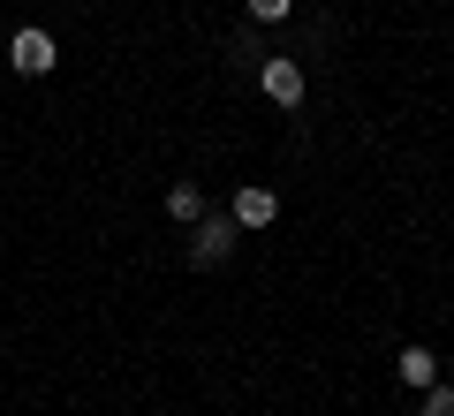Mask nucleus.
<instances>
[{
  "label": "nucleus",
  "mask_w": 454,
  "mask_h": 416,
  "mask_svg": "<svg viewBox=\"0 0 454 416\" xmlns=\"http://www.w3.org/2000/svg\"><path fill=\"white\" fill-rule=\"evenodd\" d=\"M243 8H250V23H280V16L295 8V0H243Z\"/></svg>",
  "instance_id": "obj_8"
},
{
  "label": "nucleus",
  "mask_w": 454,
  "mask_h": 416,
  "mask_svg": "<svg viewBox=\"0 0 454 416\" xmlns=\"http://www.w3.org/2000/svg\"><path fill=\"white\" fill-rule=\"evenodd\" d=\"M205 190H197V182H167V220H182V227H197L205 220Z\"/></svg>",
  "instance_id": "obj_6"
},
{
  "label": "nucleus",
  "mask_w": 454,
  "mask_h": 416,
  "mask_svg": "<svg viewBox=\"0 0 454 416\" xmlns=\"http://www.w3.org/2000/svg\"><path fill=\"white\" fill-rule=\"evenodd\" d=\"M258 83L273 106H303V61H258Z\"/></svg>",
  "instance_id": "obj_3"
},
{
  "label": "nucleus",
  "mask_w": 454,
  "mask_h": 416,
  "mask_svg": "<svg viewBox=\"0 0 454 416\" xmlns=\"http://www.w3.org/2000/svg\"><path fill=\"white\" fill-rule=\"evenodd\" d=\"M424 416H454V386H439V379L424 386Z\"/></svg>",
  "instance_id": "obj_7"
},
{
  "label": "nucleus",
  "mask_w": 454,
  "mask_h": 416,
  "mask_svg": "<svg viewBox=\"0 0 454 416\" xmlns=\"http://www.w3.org/2000/svg\"><path fill=\"white\" fill-rule=\"evenodd\" d=\"M273 220H280V197L273 190H258V182L235 190V227H273Z\"/></svg>",
  "instance_id": "obj_5"
},
{
  "label": "nucleus",
  "mask_w": 454,
  "mask_h": 416,
  "mask_svg": "<svg viewBox=\"0 0 454 416\" xmlns=\"http://www.w3.org/2000/svg\"><path fill=\"white\" fill-rule=\"evenodd\" d=\"M235 212H205V220L190 227V265H227V250H235Z\"/></svg>",
  "instance_id": "obj_1"
},
{
  "label": "nucleus",
  "mask_w": 454,
  "mask_h": 416,
  "mask_svg": "<svg viewBox=\"0 0 454 416\" xmlns=\"http://www.w3.org/2000/svg\"><path fill=\"white\" fill-rule=\"evenodd\" d=\"M8 61H16L23 76H46V68L61 61V46H53L46 31H16V38H8Z\"/></svg>",
  "instance_id": "obj_2"
},
{
  "label": "nucleus",
  "mask_w": 454,
  "mask_h": 416,
  "mask_svg": "<svg viewBox=\"0 0 454 416\" xmlns=\"http://www.w3.org/2000/svg\"><path fill=\"white\" fill-rule=\"evenodd\" d=\"M394 379H402L409 394H424V386L439 379V356H432V349H417V341H409V349L394 356Z\"/></svg>",
  "instance_id": "obj_4"
}]
</instances>
